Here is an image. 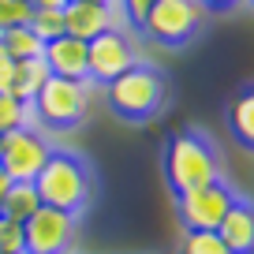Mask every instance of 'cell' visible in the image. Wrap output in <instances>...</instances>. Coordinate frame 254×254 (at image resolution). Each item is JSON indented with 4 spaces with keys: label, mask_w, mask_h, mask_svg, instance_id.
Segmentation results:
<instances>
[{
    "label": "cell",
    "mask_w": 254,
    "mask_h": 254,
    "mask_svg": "<svg viewBox=\"0 0 254 254\" xmlns=\"http://www.w3.org/2000/svg\"><path fill=\"white\" fill-rule=\"evenodd\" d=\"M19 127H34V112L30 105L15 101L11 94H0V135L19 131Z\"/></svg>",
    "instance_id": "obj_18"
},
{
    "label": "cell",
    "mask_w": 254,
    "mask_h": 254,
    "mask_svg": "<svg viewBox=\"0 0 254 254\" xmlns=\"http://www.w3.org/2000/svg\"><path fill=\"white\" fill-rule=\"evenodd\" d=\"M11 67H15V60L0 49V94H8V90H11Z\"/></svg>",
    "instance_id": "obj_23"
},
{
    "label": "cell",
    "mask_w": 254,
    "mask_h": 254,
    "mask_svg": "<svg viewBox=\"0 0 254 254\" xmlns=\"http://www.w3.org/2000/svg\"><path fill=\"white\" fill-rule=\"evenodd\" d=\"M79 4H120V0H79Z\"/></svg>",
    "instance_id": "obj_27"
},
{
    "label": "cell",
    "mask_w": 254,
    "mask_h": 254,
    "mask_svg": "<svg viewBox=\"0 0 254 254\" xmlns=\"http://www.w3.org/2000/svg\"><path fill=\"white\" fill-rule=\"evenodd\" d=\"M109 94V105L120 120H131V124H142V120L157 116L161 105L168 97V86H165V75L150 64H135L127 67L120 79H112L105 86Z\"/></svg>",
    "instance_id": "obj_3"
},
{
    "label": "cell",
    "mask_w": 254,
    "mask_h": 254,
    "mask_svg": "<svg viewBox=\"0 0 254 254\" xmlns=\"http://www.w3.org/2000/svg\"><path fill=\"white\" fill-rule=\"evenodd\" d=\"M41 60H45L49 75H56V79L86 82V41L67 38V34H64V38H53L41 49Z\"/></svg>",
    "instance_id": "obj_11"
},
{
    "label": "cell",
    "mask_w": 254,
    "mask_h": 254,
    "mask_svg": "<svg viewBox=\"0 0 254 254\" xmlns=\"http://www.w3.org/2000/svg\"><path fill=\"white\" fill-rule=\"evenodd\" d=\"M0 49L11 56V60H34V56H41V41L34 38L30 26H11V30L0 34Z\"/></svg>",
    "instance_id": "obj_16"
},
{
    "label": "cell",
    "mask_w": 254,
    "mask_h": 254,
    "mask_svg": "<svg viewBox=\"0 0 254 254\" xmlns=\"http://www.w3.org/2000/svg\"><path fill=\"white\" fill-rule=\"evenodd\" d=\"M120 4H79V0H67L64 8V34L79 41H94L109 30H120Z\"/></svg>",
    "instance_id": "obj_10"
},
{
    "label": "cell",
    "mask_w": 254,
    "mask_h": 254,
    "mask_svg": "<svg viewBox=\"0 0 254 254\" xmlns=\"http://www.w3.org/2000/svg\"><path fill=\"white\" fill-rule=\"evenodd\" d=\"M38 209H41V198H38V190H34V183H11L4 190V202H0V213L4 217L26 224Z\"/></svg>",
    "instance_id": "obj_14"
},
{
    "label": "cell",
    "mask_w": 254,
    "mask_h": 254,
    "mask_svg": "<svg viewBox=\"0 0 254 254\" xmlns=\"http://www.w3.org/2000/svg\"><path fill=\"white\" fill-rule=\"evenodd\" d=\"M236 198L239 194L224 180L206 183V187L190 190V194H180V217L187 224V232H217V224L224 221V213Z\"/></svg>",
    "instance_id": "obj_8"
},
{
    "label": "cell",
    "mask_w": 254,
    "mask_h": 254,
    "mask_svg": "<svg viewBox=\"0 0 254 254\" xmlns=\"http://www.w3.org/2000/svg\"><path fill=\"white\" fill-rule=\"evenodd\" d=\"M30 8H67V0H30Z\"/></svg>",
    "instance_id": "obj_24"
},
{
    "label": "cell",
    "mask_w": 254,
    "mask_h": 254,
    "mask_svg": "<svg viewBox=\"0 0 254 254\" xmlns=\"http://www.w3.org/2000/svg\"><path fill=\"white\" fill-rule=\"evenodd\" d=\"M75 236V217L64 209L41 206L23 224V254H64Z\"/></svg>",
    "instance_id": "obj_9"
},
{
    "label": "cell",
    "mask_w": 254,
    "mask_h": 254,
    "mask_svg": "<svg viewBox=\"0 0 254 254\" xmlns=\"http://www.w3.org/2000/svg\"><path fill=\"white\" fill-rule=\"evenodd\" d=\"M228 124H232V135L254 150V86H247L236 101L228 105Z\"/></svg>",
    "instance_id": "obj_15"
},
{
    "label": "cell",
    "mask_w": 254,
    "mask_h": 254,
    "mask_svg": "<svg viewBox=\"0 0 254 254\" xmlns=\"http://www.w3.org/2000/svg\"><path fill=\"white\" fill-rule=\"evenodd\" d=\"M202 4H206V11H209V8H232V4H239V0H202Z\"/></svg>",
    "instance_id": "obj_25"
},
{
    "label": "cell",
    "mask_w": 254,
    "mask_h": 254,
    "mask_svg": "<svg viewBox=\"0 0 254 254\" xmlns=\"http://www.w3.org/2000/svg\"><path fill=\"white\" fill-rule=\"evenodd\" d=\"M8 187H11V180L4 176V168H0V202H4V190H8Z\"/></svg>",
    "instance_id": "obj_26"
},
{
    "label": "cell",
    "mask_w": 254,
    "mask_h": 254,
    "mask_svg": "<svg viewBox=\"0 0 254 254\" xmlns=\"http://www.w3.org/2000/svg\"><path fill=\"white\" fill-rule=\"evenodd\" d=\"M165 180L176 194H190L206 183H217L221 180L217 150L198 131H176L165 146Z\"/></svg>",
    "instance_id": "obj_1"
},
{
    "label": "cell",
    "mask_w": 254,
    "mask_h": 254,
    "mask_svg": "<svg viewBox=\"0 0 254 254\" xmlns=\"http://www.w3.org/2000/svg\"><path fill=\"white\" fill-rule=\"evenodd\" d=\"M30 0H0V34L11 26H26L30 23Z\"/></svg>",
    "instance_id": "obj_20"
},
{
    "label": "cell",
    "mask_w": 254,
    "mask_h": 254,
    "mask_svg": "<svg viewBox=\"0 0 254 254\" xmlns=\"http://www.w3.org/2000/svg\"><path fill=\"white\" fill-rule=\"evenodd\" d=\"M30 112H34V124L49 127V131H71L90 112V82L49 75V82L30 101Z\"/></svg>",
    "instance_id": "obj_4"
},
{
    "label": "cell",
    "mask_w": 254,
    "mask_h": 254,
    "mask_svg": "<svg viewBox=\"0 0 254 254\" xmlns=\"http://www.w3.org/2000/svg\"><path fill=\"white\" fill-rule=\"evenodd\" d=\"M138 56H135V45L127 38L124 30H109L101 38L86 41V82H101L109 86L112 79L127 71V67H135Z\"/></svg>",
    "instance_id": "obj_7"
},
{
    "label": "cell",
    "mask_w": 254,
    "mask_h": 254,
    "mask_svg": "<svg viewBox=\"0 0 254 254\" xmlns=\"http://www.w3.org/2000/svg\"><path fill=\"white\" fill-rule=\"evenodd\" d=\"M49 153V138L41 135L38 127H19V131H8L4 135V146H0V168L11 183H34L38 172L45 168Z\"/></svg>",
    "instance_id": "obj_6"
},
{
    "label": "cell",
    "mask_w": 254,
    "mask_h": 254,
    "mask_svg": "<svg viewBox=\"0 0 254 254\" xmlns=\"http://www.w3.org/2000/svg\"><path fill=\"white\" fill-rule=\"evenodd\" d=\"M206 23L202 0H157L142 19V34L157 45H187Z\"/></svg>",
    "instance_id": "obj_5"
},
{
    "label": "cell",
    "mask_w": 254,
    "mask_h": 254,
    "mask_svg": "<svg viewBox=\"0 0 254 254\" xmlns=\"http://www.w3.org/2000/svg\"><path fill=\"white\" fill-rule=\"evenodd\" d=\"M217 236L232 254H254V202L236 198L224 213V221L217 224Z\"/></svg>",
    "instance_id": "obj_12"
},
{
    "label": "cell",
    "mask_w": 254,
    "mask_h": 254,
    "mask_svg": "<svg viewBox=\"0 0 254 254\" xmlns=\"http://www.w3.org/2000/svg\"><path fill=\"white\" fill-rule=\"evenodd\" d=\"M0 254H23V224L0 213Z\"/></svg>",
    "instance_id": "obj_21"
},
{
    "label": "cell",
    "mask_w": 254,
    "mask_h": 254,
    "mask_svg": "<svg viewBox=\"0 0 254 254\" xmlns=\"http://www.w3.org/2000/svg\"><path fill=\"white\" fill-rule=\"evenodd\" d=\"M26 26L34 30V38H38L41 45L53 41V38H64V8H34Z\"/></svg>",
    "instance_id": "obj_17"
},
{
    "label": "cell",
    "mask_w": 254,
    "mask_h": 254,
    "mask_svg": "<svg viewBox=\"0 0 254 254\" xmlns=\"http://www.w3.org/2000/svg\"><path fill=\"white\" fill-rule=\"evenodd\" d=\"M34 190H38L41 206L64 209V213L79 217L90 202V190H94V180H90V168L82 165V157L75 153L53 150L45 161V168L34 180Z\"/></svg>",
    "instance_id": "obj_2"
},
{
    "label": "cell",
    "mask_w": 254,
    "mask_h": 254,
    "mask_svg": "<svg viewBox=\"0 0 254 254\" xmlns=\"http://www.w3.org/2000/svg\"><path fill=\"white\" fill-rule=\"evenodd\" d=\"M45 82H49V67H45L41 56H34V60H15V67H11V90H8V94L15 97V101L30 105Z\"/></svg>",
    "instance_id": "obj_13"
},
{
    "label": "cell",
    "mask_w": 254,
    "mask_h": 254,
    "mask_svg": "<svg viewBox=\"0 0 254 254\" xmlns=\"http://www.w3.org/2000/svg\"><path fill=\"white\" fill-rule=\"evenodd\" d=\"M0 146H4V135H0Z\"/></svg>",
    "instance_id": "obj_28"
},
{
    "label": "cell",
    "mask_w": 254,
    "mask_h": 254,
    "mask_svg": "<svg viewBox=\"0 0 254 254\" xmlns=\"http://www.w3.org/2000/svg\"><path fill=\"white\" fill-rule=\"evenodd\" d=\"M153 4H157V0H120V11H124V15L131 19V23H135V26H142L146 11H150Z\"/></svg>",
    "instance_id": "obj_22"
},
{
    "label": "cell",
    "mask_w": 254,
    "mask_h": 254,
    "mask_svg": "<svg viewBox=\"0 0 254 254\" xmlns=\"http://www.w3.org/2000/svg\"><path fill=\"white\" fill-rule=\"evenodd\" d=\"M180 254H232V251L221 243L217 232H187V236H183Z\"/></svg>",
    "instance_id": "obj_19"
}]
</instances>
